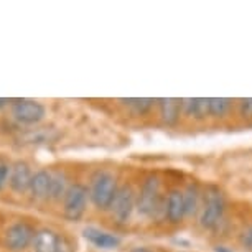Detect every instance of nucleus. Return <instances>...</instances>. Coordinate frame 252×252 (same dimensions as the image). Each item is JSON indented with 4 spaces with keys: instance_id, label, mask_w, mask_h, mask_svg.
Here are the masks:
<instances>
[{
    "instance_id": "obj_1",
    "label": "nucleus",
    "mask_w": 252,
    "mask_h": 252,
    "mask_svg": "<svg viewBox=\"0 0 252 252\" xmlns=\"http://www.w3.org/2000/svg\"><path fill=\"white\" fill-rule=\"evenodd\" d=\"M226 198L216 187H208L203 191L201 209H199V226L203 229H216L224 221Z\"/></svg>"
},
{
    "instance_id": "obj_2",
    "label": "nucleus",
    "mask_w": 252,
    "mask_h": 252,
    "mask_svg": "<svg viewBox=\"0 0 252 252\" xmlns=\"http://www.w3.org/2000/svg\"><path fill=\"white\" fill-rule=\"evenodd\" d=\"M165 198L161 194V182L157 175L144 180L140 191L137 193V211L145 218H157L163 215Z\"/></svg>"
},
{
    "instance_id": "obj_3",
    "label": "nucleus",
    "mask_w": 252,
    "mask_h": 252,
    "mask_svg": "<svg viewBox=\"0 0 252 252\" xmlns=\"http://www.w3.org/2000/svg\"><path fill=\"white\" fill-rule=\"evenodd\" d=\"M117 180L109 172H97L91 178V187H89V199L97 209H111L112 201L117 194Z\"/></svg>"
},
{
    "instance_id": "obj_4",
    "label": "nucleus",
    "mask_w": 252,
    "mask_h": 252,
    "mask_svg": "<svg viewBox=\"0 0 252 252\" xmlns=\"http://www.w3.org/2000/svg\"><path fill=\"white\" fill-rule=\"evenodd\" d=\"M89 189L81 183L69 185L63 198V215L69 221H79L86 213Z\"/></svg>"
},
{
    "instance_id": "obj_5",
    "label": "nucleus",
    "mask_w": 252,
    "mask_h": 252,
    "mask_svg": "<svg viewBox=\"0 0 252 252\" xmlns=\"http://www.w3.org/2000/svg\"><path fill=\"white\" fill-rule=\"evenodd\" d=\"M134 209H137V193L130 185H122L117 189V194L112 201L111 213L112 218L116 220L119 224L127 222L130 220Z\"/></svg>"
},
{
    "instance_id": "obj_6",
    "label": "nucleus",
    "mask_w": 252,
    "mask_h": 252,
    "mask_svg": "<svg viewBox=\"0 0 252 252\" xmlns=\"http://www.w3.org/2000/svg\"><path fill=\"white\" fill-rule=\"evenodd\" d=\"M12 114L20 124L35 126V124L43 121L46 109L43 104L32 101V99H18L12 104Z\"/></svg>"
},
{
    "instance_id": "obj_7",
    "label": "nucleus",
    "mask_w": 252,
    "mask_h": 252,
    "mask_svg": "<svg viewBox=\"0 0 252 252\" xmlns=\"http://www.w3.org/2000/svg\"><path fill=\"white\" fill-rule=\"evenodd\" d=\"M36 232L27 222H15L5 232V247L12 252H22L33 244V237Z\"/></svg>"
},
{
    "instance_id": "obj_8",
    "label": "nucleus",
    "mask_w": 252,
    "mask_h": 252,
    "mask_svg": "<svg viewBox=\"0 0 252 252\" xmlns=\"http://www.w3.org/2000/svg\"><path fill=\"white\" fill-rule=\"evenodd\" d=\"M163 216L166 221L172 224H178L187 218V211H185V201H183V189H170L168 194L165 196V208Z\"/></svg>"
},
{
    "instance_id": "obj_9",
    "label": "nucleus",
    "mask_w": 252,
    "mask_h": 252,
    "mask_svg": "<svg viewBox=\"0 0 252 252\" xmlns=\"http://www.w3.org/2000/svg\"><path fill=\"white\" fill-rule=\"evenodd\" d=\"M33 173L30 170V165L27 161H17L12 165V172H10V180L8 185L15 193H25L30 191V183H32Z\"/></svg>"
},
{
    "instance_id": "obj_10",
    "label": "nucleus",
    "mask_w": 252,
    "mask_h": 252,
    "mask_svg": "<svg viewBox=\"0 0 252 252\" xmlns=\"http://www.w3.org/2000/svg\"><path fill=\"white\" fill-rule=\"evenodd\" d=\"M180 102H182V99H175V97L157 99V107H158V114L163 126L173 127L178 124L180 116H182V104Z\"/></svg>"
},
{
    "instance_id": "obj_11",
    "label": "nucleus",
    "mask_w": 252,
    "mask_h": 252,
    "mask_svg": "<svg viewBox=\"0 0 252 252\" xmlns=\"http://www.w3.org/2000/svg\"><path fill=\"white\" fill-rule=\"evenodd\" d=\"M83 236L84 239L91 242L93 246L99 247V249L111 251V249H117L121 246V237L112 234V232L97 229V227H86L83 231Z\"/></svg>"
},
{
    "instance_id": "obj_12",
    "label": "nucleus",
    "mask_w": 252,
    "mask_h": 252,
    "mask_svg": "<svg viewBox=\"0 0 252 252\" xmlns=\"http://www.w3.org/2000/svg\"><path fill=\"white\" fill-rule=\"evenodd\" d=\"M61 237L51 229H40L33 237V251L35 252H60Z\"/></svg>"
},
{
    "instance_id": "obj_13",
    "label": "nucleus",
    "mask_w": 252,
    "mask_h": 252,
    "mask_svg": "<svg viewBox=\"0 0 252 252\" xmlns=\"http://www.w3.org/2000/svg\"><path fill=\"white\" fill-rule=\"evenodd\" d=\"M201 199H203V191L199 189L196 183L187 185V188L183 189V201H185V211H187V218L199 215L201 209Z\"/></svg>"
},
{
    "instance_id": "obj_14",
    "label": "nucleus",
    "mask_w": 252,
    "mask_h": 252,
    "mask_svg": "<svg viewBox=\"0 0 252 252\" xmlns=\"http://www.w3.org/2000/svg\"><path fill=\"white\" fill-rule=\"evenodd\" d=\"M50 185H51V173L46 170H40L33 175L30 183V193L32 196L41 201V199H48L50 196Z\"/></svg>"
},
{
    "instance_id": "obj_15",
    "label": "nucleus",
    "mask_w": 252,
    "mask_h": 252,
    "mask_svg": "<svg viewBox=\"0 0 252 252\" xmlns=\"http://www.w3.org/2000/svg\"><path fill=\"white\" fill-rule=\"evenodd\" d=\"M119 102L124 104L127 109H130L132 112L139 114V116H144V114H149L152 109L157 106V99L152 97H122L119 99Z\"/></svg>"
},
{
    "instance_id": "obj_16",
    "label": "nucleus",
    "mask_w": 252,
    "mask_h": 252,
    "mask_svg": "<svg viewBox=\"0 0 252 252\" xmlns=\"http://www.w3.org/2000/svg\"><path fill=\"white\" fill-rule=\"evenodd\" d=\"M68 188H69L68 178H66V175L63 172L51 173V185H50V196H48V199L58 201V199L64 198Z\"/></svg>"
},
{
    "instance_id": "obj_17",
    "label": "nucleus",
    "mask_w": 252,
    "mask_h": 252,
    "mask_svg": "<svg viewBox=\"0 0 252 252\" xmlns=\"http://www.w3.org/2000/svg\"><path fill=\"white\" fill-rule=\"evenodd\" d=\"M232 101L227 97H209V117L222 119L229 114Z\"/></svg>"
},
{
    "instance_id": "obj_18",
    "label": "nucleus",
    "mask_w": 252,
    "mask_h": 252,
    "mask_svg": "<svg viewBox=\"0 0 252 252\" xmlns=\"http://www.w3.org/2000/svg\"><path fill=\"white\" fill-rule=\"evenodd\" d=\"M206 117H209V97H194L193 119L204 121Z\"/></svg>"
},
{
    "instance_id": "obj_19",
    "label": "nucleus",
    "mask_w": 252,
    "mask_h": 252,
    "mask_svg": "<svg viewBox=\"0 0 252 252\" xmlns=\"http://www.w3.org/2000/svg\"><path fill=\"white\" fill-rule=\"evenodd\" d=\"M239 244L242 249L252 252V224H249L239 236Z\"/></svg>"
},
{
    "instance_id": "obj_20",
    "label": "nucleus",
    "mask_w": 252,
    "mask_h": 252,
    "mask_svg": "<svg viewBox=\"0 0 252 252\" xmlns=\"http://www.w3.org/2000/svg\"><path fill=\"white\" fill-rule=\"evenodd\" d=\"M28 142H33V144H41V142H48L51 137H50V130H46V129H38L36 132H30L28 134Z\"/></svg>"
},
{
    "instance_id": "obj_21",
    "label": "nucleus",
    "mask_w": 252,
    "mask_h": 252,
    "mask_svg": "<svg viewBox=\"0 0 252 252\" xmlns=\"http://www.w3.org/2000/svg\"><path fill=\"white\" fill-rule=\"evenodd\" d=\"M237 109H239V114L244 119H252V97L241 99L239 104H237Z\"/></svg>"
},
{
    "instance_id": "obj_22",
    "label": "nucleus",
    "mask_w": 252,
    "mask_h": 252,
    "mask_svg": "<svg viewBox=\"0 0 252 252\" xmlns=\"http://www.w3.org/2000/svg\"><path fill=\"white\" fill-rule=\"evenodd\" d=\"M10 172H12V166L7 163H0V191L5 188V185L10 180Z\"/></svg>"
},
{
    "instance_id": "obj_23",
    "label": "nucleus",
    "mask_w": 252,
    "mask_h": 252,
    "mask_svg": "<svg viewBox=\"0 0 252 252\" xmlns=\"http://www.w3.org/2000/svg\"><path fill=\"white\" fill-rule=\"evenodd\" d=\"M213 251H215V252H234V251L231 249V247L222 246V244H218V246H215V247H213Z\"/></svg>"
},
{
    "instance_id": "obj_24",
    "label": "nucleus",
    "mask_w": 252,
    "mask_h": 252,
    "mask_svg": "<svg viewBox=\"0 0 252 252\" xmlns=\"http://www.w3.org/2000/svg\"><path fill=\"white\" fill-rule=\"evenodd\" d=\"M132 252H154V251H152V249H149V247L139 246V247H134V249H132Z\"/></svg>"
},
{
    "instance_id": "obj_25",
    "label": "nucleus",
    "mask_w": 252,
    "mask_h": 252,
    "mask_svg": "<svg viewBox=\"0 0 252 252\" xmlns=\"http://www.w3.org/2000/svg\"><path fill=\"white\" fill-rule=\"evenodd\" d=\"M8 102V99H0V107H3Z\"/></svg>"
},
{
    "instance_id": "obj_26",
    "label": "nucleus",
    "mask_w": 252,
    "mask_h": 252,
    "mask_svg": "<svg viewBox=\"0 0 252 252\" xmlns=\"http://www.w3.org/2000/svg\"><path fill=\"white\" fill-rule=\"evenodd\" d=\"M180 252H188V251H180Z\"/></svg>"
}]
</instances>
